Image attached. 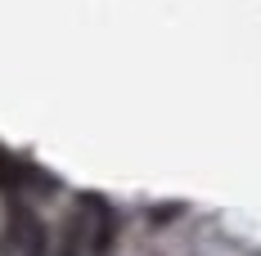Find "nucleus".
Masks as SVG:
<instances>
[{
	"mask_svg": "<svg viewBox=\"0 0 261 256\" xmlns=\"http://www.w3.org/2000/svg\"><path fill=\"white\" fill-rule=\"evenodd\" d=\"M5 230H9V243H14V252H18V256H50V234H45L36 207L27 203V198H9Z\"/></svg>",
	"mask_w": 261,
	"mask_h": 256,
	"instance_id": "f257e3e1",
	"label": "nucleus"
},
{
	"mask_svg": "<svg viewBox=\"0 0 261 256\" xmlns=\"http://www.w3.org/2000/svg\"><path fill=\"white\" fill-rule=\"evenodd\" d=\"M86 247H81V220H72L68 225V234H63V243H59V256H81Z\"/></svg>",
	"mask_w": 261,
	"mask_h": 256,
	"instance_id": "20e7f679",
	"label": "nucleus"
},
{
	"mask_svg": "<svg viewBox=\"0 0 261 256\" xmlns=\"http://www.w3.org/2000/svg\"><path fill=\"white\" fill-rule=\"evenodd\" d=\"M27 184H36V189H54L50 176H41V166H32L23 157H14L9 149H0V193H9V198H18V189Z\"/></svg>",
	"mask_w": 261,
	"mask_h": 256,
	"instance_id": "f03ea898",
	"label": "nucleus"
},
{
	"mask_svg": "<svg viewBox=\"0 0 261 256\" xmlns=\"http://www.w3.org/2000/svg\"><path fill=\"white\" fill-rule=\"evenodd\" d=\"M81 203H86L90 211H95V230H90V247H95V252H108V247H113V207H108L104 198H90V193H86Z\"/></svg>",
	"mask_w": 261,
	"mask_h": 256,
	"instance_id": "7ed1b4c3",
	"label": "nucleus"
}]
</instances>
